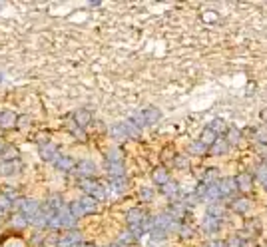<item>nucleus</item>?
I'll return each instance as SVG.
<instances>
[{
	"label": "nucleus",
	"instance_id": "f257e3e1",
	"mask_svg": "<svg viewBox=\"0 0 267 247\" xmlns=\"http://www.w3.org/2000/svg\"><path fill=\"white\" fill-rule=\"evenodd\" d=\"M16 210H18V214H20L26 221H32V219H34V215L38 214V210H40V203H38L36 199L24 198V199H18V203H16Z\"/></svg>",
	"mask_w": 267,
	"mask_h": 247
},
{
	"label": "nucleus",
	"instance_id": "f03ea898",
	"mask_svg": "<svg viewBox=\"0 0 267 247\" xmlns=\"http://www.w3.org/2000/svg\"><path fill=\"white\" fill-rule=\"evenodd\" d=\"M160 118H162V112L154 106H150V108L142 110L140 114H136V116H134V122H136L138 126H150V124L160 122Z\"/></svg>",
	"mask_w": 267,
	"mask_h": 247
},
{
	"label": "nucleus",
	"instance_id": "7ed1b4c3",
	"mask_svg": "<svg viewBox=\"0 0 267 247\" xmlns=\"http://www.w3.org/2000/svg\"><path fill=\"white\" fill-rule=\"evenodd\" d=\"M80 187L88 194V198L92 199H104L106 198V189L100 181H94V180H82Z\"/></svg>",
	"mask_w": 267,
	"mask_h": 247
},
{
	"label": "nucleus",
	"instance_id": "20e7f679",
	"mask_svg": "<svg viewBox=\"0 0 267 247\" xmlns=\"http://www.w3.org/2000/svg\"><path fill=\"white\" fill-rule=\"evenodd\" d=\"M80 241H82V233L76 230H70L62 233V237L58 239V247H76V243H80Z\"/></svg>",
	"mask_w": 267,
	"mask_h": 247
},
{
	"label": "nucleus",
	"instance_id": "39448f33",
	"mask_svg": "<svg viewBox=\"0 0 267 247\" xmlns=\"http://www.w3.org/2000/svg\"><path fill=\"white\" fill-rule=\"evenodd\" d=\"M217 189H219V196L225 198V196H232L237 192V185H235V180L234 178H221L217 183Z\"/></svg>",
	"mask_w": 267,
	"mask_h": 247
},
{
	"label": "nucleus",
	"instance_id": "423d86ee",
	"mask_svg": "<svg viewBox=\"0 0 267 247\" xmlns=\"http://www.w3.org/2000/svg\"><path fill=\"white\" fill-rule=\"evenodd\" d=\"M146 217H148V212L144 210V207H134V210H130L126 214V219H128L130 225H142Z\"/></svg>",
	"mask_w": 267,
	"mask_h": 247
},
{
	"label": "nucleus",
	"instance_id": "0eeeda50",
	"mask_svg": "<svg viewBox=\"0 0 267 247\" xmlns=\"http://www.w3.org/2000/svg\"><path fill=\"white\" fill-rule=\"evenodd\" d=\"M72 120H74V124L78 126V128H86V126L92 122V112L86 110V108L76 110V112H74V116H72Z\"/></svg>",
	"mask_w": 267,
	"mask_h": 247
},
{
	"label": "nucleus",
	"instance_id": "6e6552de",
	"mask_svg": "<svg viewBox=\"0 0 267 247\" xmlns=\"http://www.w3.org/2000/svg\"><path fill=\"white\" fill-rule=\"evenodd\" d=\"M245 231L243 233H247V237H255V235H259L261 233V219L259 217H250V219H245Z\"/></svg>",
	"mask_w": 267,
	"mask_h": 247
},
{
	"label": "nucleus",
	"instance_id": "1a4fd4ad",
	"mask_svg": "<svg viewBox=\"0 0 267 247\" xmlns=\"http://www.w3.org/2000/svg\"><path fill=\"white\" fill-rule=\"evenodd\" d=\"M234 180H235L237 189H241V192H250V189L253 187V176H251V174H247V172L237 174Z\"/></svg>",
	"mask_w": 267,
	"mask_h": 247
},
{
	"label": "nucleus",
	"instance_id": "9d476101",
	"mask_svg": "<svg viewBox=\"0 0 267 247\" xmlns=\"http://www.w3.org/2000/svg\"><path fill=\"white\" fill-rule=\"evenodd\" d=\"M16 120H18V116H16L14 112H10V110L0 112V128H2V130H12V128H16Z\"/></svg>",
	"mask_w": 267,
	"mask_h": 247
},
{
	"label": "nucleus",
	"instance_id": "9b49d317",
	"mask_svg": "<svg viewBox=\"0 0 267 247\" xmlns=\"http://www.w3.org/2000/svg\"><path fill=\"white\" fill-rule=\"evenodd\" d=\"M20 160H14V162H0V176H14L20 172Z\"/></svg>",
	"mask_w": 267,
	"mask_h": 247
},
{
	"label": "nucleus",
	"instance_id": "f8f14e48",
	"mask_svg": "<svg viewBox=\"0 0 267 247\" xmlns=\"http://www.w3.org/2000/svg\"><path fill=\"white\" fill-rule=\"evenodd\" d=\"M52 164L56 165V169H60V172H70V169L76 165V162L70 156H64V154H58Z\"/></svg>",
	"mask_w": 267,
	"mask_h": 247
},
{
	"label": "nucleus",
	"instance_id": "ddd939ff",
	"mask_svg": "<svg viewBox=\"0 0 267 247\" xmlns=\"http://www.w3.org/2000/svg\"><path fill=\"white\" fill-rule=\"evenodd\" d=\"M227 149H230L227 140L225 138H217L212 146H209V156H223V154H227Z\"/></svg>",
	"mask_w": 267,
	"mask_h": 247
},
{
	"label": "nucleus",
	"instance_id": "4468645a",
	"mask_svg": "<svg viewBox=\"0 0 267 247\" xmlns=\"http://www.w3.org/2000/svg\"><path fill=\"white\" fill-rule=\"evenodd\" d=\"M76 172H78L82 178H86V180H90L94 174H96V165H94L92 162H78L76 164Z\"/></svg>",
	"mask_w": 267,
	"mask_h": 247
},
{
	"label": "nucleus",
	"instance_id": "2eb2a0df",
	"mask_svg": "<svg viewBox=\"0 0 267 247\" xmlns=\"http://www.w3.org/2000/svg\"><path fill=\"white\" fill-rule=\"evenodd\" d=\"M40 156H42V160L54 162V160H56V156H58V149H56V146H54V144H50V142L40 144Z\"/></svg>",
	"mask_w": 267,
	"mask_h": 247
},
{
	"label": "nucleus",
	"instance_id": "dca6fc26",
	"mask_svg": "<svg viewBox=\"0 0 267 247\" xmlns=\"http://www.w3.org/2000/svg\"><path fill=\"white\" fill-rule=\"evenodd\" d=\"M151 180H154V183H158V185H164V183H167V181H169L167 167H164V165L156 167L154 172H151Z\"/></svg>",
	"mask_w": 267,
	"mask_h": 247
},
{
	"label": "nucleus",
	"instance_id": "f3484780",
	"mask_svg": "<svg viewBox=\"0 0 267 247\" xmlns=\"http://www.w3.org/2000/svg\"><path fill=\"white\" fill-rule=\"evenodd\" d=\"M68 212L72 214V217L74 219H78V217H84L86 214H88V210L84 207V203L80 201V199H76V201H72L70 205H68Z\"/></svg>",
	"mask_w": 267,
	"mask_h": 247
},
{
	"label": "nucleus",
	"instance_id": "a211bd4d",
	"mask_svg": "<svg viewBox=\"0 0 267 247\" xmlns=\"http://www.w3.org/2000/svg\"><path fill=\"white\" fill-rule=\"evenodd\" d=\"M162 194L167 196V198H171V199H178V198H180V185H178L176 181L169 180L167 183L162 185Z\"/></svg>",
	"mask_w": 267,
	"mask_h": 247
},
{
	"label": "nucleus",
	"instance_id": "6ab92c4d",
	"mask_svg": "<svg viewBox=\"0 0 267 247\" xmlns=\"http://www.w3.org/2000/svg\"><path fill=\"white\" fill-rule=\"evenodd\" d=\"M216 140H217V134H216L214 130H209V128H203V130H201V136H200V144H201V146L209 148Z\"/></svg>",
	"mask_w": 267,
	"mask_h": 247
},
{
	"label": "nucleus",
	"instance_id": "aec40b11",
	"mask_svg": "<svg viewBox=\"0 0 267 247\" xmlns=\"http://www.w3.org/2000/svg\"><path fill=\"white\" fill-rule=\"evenodd\" d=\"M250 201H247L245 198H239V199H234L232 203H230V207H232V212H235V214H245L247 210H250Z\"/></svg>",
	"mask_w": 267,
	"mask_h": 247
},
{
	"label": "nucleus",
	"instance_id": "412c9836",
	"mask_svg": "<svg viewBox=\"0 0 267 247\" xmlns=\"http://www.w3.org/2000/svg\"><path fill=\"white\" fill-rule=\"evenodd\" d=\"M18 160V148L16 146H6L0 154V162H14Z\"/></svg>",
	"mask_w": 267,
	"mask_h": 247
},
{
	"label": "nucleus",
	"instance_id": "4be33fe9",
	"mask_svg": "<svg viewBox=\"0 0 267 247\" xmlns=\"http://www.w3.org/2000/svg\"><path fill=\"white\" fill-rule=\"evenodd\" d=\"M108 174L112 178H124V165L122 162H108Z\"/></svg>",
	"mask_w": 267,
	"mask_h": 247
},
{
	"label": "nucleus",
	"instance_id": "5701e85b",
	"mask_svg": "<svg viewBox=\"0 0 267 247\" xmlns=\"http://www.w3.org/2000/svg\"><path fill=\"white\" fill-rule=\"evenodd\" d=\"M219 225H221V219H217V217L207 215V217L203 219V230H205V231H209V233L217 231V230H219Z\"/></svg>",
	"mask_w": 267,
	"mask_h": 247
},
{
	"label": "nucleus",
	"instance_id": "b1692460",
	"mask_svg": "<svg viewBox=\"0 0 267 247\" xmlns=\"http://www.w3.org/2000/svg\"><path fill=\"white\" fill-rule=\"evenodd\" d=\"M225 134H227V138H230V140H227V144H230V146H237V144H239V140H241V132H239L237 128L230 126Z\"/></svg>",
	"mask_w": 267,
	"mask_h": 247
},
{
	"label": "nucleus",
	"instance_id": "393cba45",
	"mask_svg": "<svg viewBox=\"0 0 267 247\" xmlns=\"http://www.w3.org/2000/svg\"><path fill=\"white\" fill-rule=\"evenodd\" d=\"M207 128H209V130H214L216 134H223V132H227V128H230V126L225 124V120H221V118H216V120H214L212 124H209Z\"/></svg>",
	"mask_w": 267,
	"mask_h": 247
},
{
	"label": "nucleus",
	"instance_id": "a878e982",
	"mask_svg": "<svg viewBox=\"0 0 267 247\" xmlns=\"http://www.w3.org/2000/svg\"><path fill=\"white\" fill-rule=\"evenodd\" d=\"M216 178H217V169H216V167H207L205 172H203V176H201V183L212 185Z\"/></svg>",
	"mask_w": 267,
	"mask_h": 247
},
{
	"label": "nucleus",
	"instance_id": "bb28decb",
	"mask_svg": "<svg viewBox=\"0 0 267 247\" xmlns=\"http://www.w3.org/2000/svg\"><path fill=\"white\" fill-rule=\"evenodd\" d=\"M174 158H176L174 149H171V148H166V149L162 151V162L166 164L164 167H167V165H171V164H174Z\"/></svg>",
	"mask_w": 267,
	"mask_h": 247
},
{
	"label": "nucleus",
	"instance_id": "cd10ccee",
	"mask_svg": "<svg viewBox=\"0 0 267 247\" xmlns=\"http://www.w3.org/2000/svg\"><path fill=\"white\" fill-rule=\"evenodd\" d=\"M205 196L209 198V199H219L221 196H219V189H217V185L216 183H212V185H207V192H205Z\"/></svg>",
	"mask_w": 267,
	"mask_h": 247
},
{
	"label": "nucleus",
	"instance_id": "c85d7f7f",
	"mask_svg": "<svg viewBox=\"0 0 267 247\" xmlns=\"http://www.w3.org/2000/svg\"><path fill=\"white\" fill-rule=\"evenodd\" d=\"M255 176H257V180H259V181H263V183L267 181V164H265V162L257 165V172H255Z\"/></svg>",
	"mask_w": 267,
	"mask_h": 247
},
{
	"label": "nucleus",
	"instance_id": "c756f323",
	"mask_svg": "<svg viewBox=\"0 0 267 247\" xmlns=\"http://www.w3.org/2000/svg\"><path fill=\"white\" fill-rule=\"evenodd\" d=\"M80 201L84 203V207L88 210V214H94V212H96V207H98L96 199H92V198H84V199H80Z\"/></svg>",
	"mask_w": 267,
	"mask_h": 247
},
{
	"label": "nucleus",
	"instance_id": "7c9ffc66",
	"mask_svg": "<svg viewBox=\"0 0 267 247\" xmlns=\"http://www.w3.org/2000/svg\"><path fill=\"white\" fill-rule=\"evenodd\" d=\"M112 187L116 189V192H124V189H126V180L124 178H112Z\"/></svg>",
	"mask_w": 267,
	"mask_h": 247
},
{
	"label": "nucleus",
	"instance_id": "2f4dec72",
	"mask_svg": "<svg viewBox=\"0 0 267 247\" xmlns=\"http://www.w3.org/2000/svg\"><path fill=\"white\" fill-rule=\"evenodd\" d=\"M259 144H263V146H267V130H255V136H253Z\"/></svg>",
	"mask_w": 267,
	"mask_h": 247
},
{
	"label": "nucleus",
	"instance_id": "473e14b6",
	"mask_svg": "<svg viewBox=\"0 0 267 247\" xmlns=\"http://www.w3.org/2000/svg\"><path fill=\"white\" fill-rule=\"evenodd\" d=\"M26 223H28V221H26V219H24L20 214H18V215H14V219H12V225L16 227V230H22V227H24Z\"/></svg>",
	"mask_w": 267,
	"mask_h": 247
},
{
	"label": "nucleus",
	"instance_id": "72a5a7b5",
	"mask_svg": "<svg viewBox=\"0 0 267 247\" xmlns=\"http://www.w3.org/2000/svg\"><path fill=\"white\" fill-rule=\"evenodd\" d=\"M174 165H178V167H187V165H189V162H187V158H185V156H180V154H178V156L174 158Z\"/></svg>",
	"mask_w": 267,
	"mask_h": 247
},
{
	"label": "nucleus",
	"instance_id": "f704fd0d",
	"mask_svg": "<svg viewBox=\"0 0 267 247\" xmlns=\"http://www.w3.org/2000/svg\"><path fill=\"white\" fill-rule=\"evenodd\" d=\"M106 160H108V162H122V158H120V151H116V149H112V151H108V156H106Z\"/></svg>",
	"mask_w": 267,
	"mask_h": 247
},
{
	"label": "nucleus",
	"instance_id": "c9c22d12",
	"mask_svg": "<svg viewBox=\"0 0 267 247\" xmlns=\"http://www.w3.org/2000/svg\"><path fill=\"white\" fill-rule=\"evenodd\" d=\"M140 196H142V199H144V201H150V199H151V196H154V192H151V187H142Z\"/></svg>",
	"mask_w": 267,
	"mask_h": 247
},
{
	"label": "nucleus",
	"instance_id": "e433bc0d",
	"mask_svg": "<svg viewBox=\"0 0 267 247\" xmlns=\"http://www.w3.org/2000/svg\"><path fill=\"white\" fill-rule=\"evenodd\" d=\"M120 241H122V243H134V241H136V237H134L130 231H122V235H120Z\"/></svg>",
	"mask_w": 267,
	"mask_h": 247
},
{
	"label": "nucleus",
	"instance_id": "4c0bfd02",
	"mask_svg": "<svg viewBox=\"0 0 267 247\" xmlns=\"http://www.w3.org/2000/svg\"><path fill=\"white\" fill-rule=\"evenodd\" d=\"M205 149H207V148H205V146H201L200 142H194L192 146H189V151H198V156L201 154V151H205Z\"/></svg>",
	"mask_w": 267,
	"mask_h": 247
},
{
	"label": "nucleus",
	"instance_id": "58836bf2",
	"mask_svg": "<svg viewBox=\"0 0 267 247\" xmlns=\"http://www.w3.org/2000/svg\"><path fill=\"white\" fill-rule=\"evenodd\" d=\"M201 18H203L205 22H216V20H217V14H216V12H203Z\"/></svg>",
	"mask_w": 267,
	"mask_h": 247
},
{
	"label": "nucleus",
	"instance_id": "ea45409f",
	"mask_svg": "<svg viewBox=\"0 0 267 247\" xmlns=\"http://www.w3.org/2000/svg\"><path fill=\"white\" fill-rule=\"evenodd\" d=\"M28 122H30V118H28V116H20V118L16 120V126H20V128H26V126H28Z\"/></svg>",
	"mask_w": 267,
	"mask_h": 247
},
{
	"label": "nucleus",
	"instance_id": "a19ab883",
	"mask_svg": "<svg viewBox=\"0 0 267 247\" xmlns=\"http://www.w3.org/2000/svg\"><path fill=\"white\" fill-rule=\"evenodd\" d=\"M198 201H200V198H198L196 194H192V196H187V198H185V203H187V205H196Z\"/></svg>",
	"mask_w": 267,
	"mask_h": 247
},
{
	"label": "nucleus",
	"instance_id": "79ce46f5",
	"mask_svg": "<svg viewBox=\"0 0 267 247\" xmlns=\"http://www.w3.org/2000/svg\"><path fill=\"white\" fill-rule=\"evenodd\" d=\"M255 151L261 156V158H267V146H263V144H259L257 148H255Z\"/></svg>",
	"mask_w": 267,
	"mask_h": 247
},
{
	"label": "nucleus",
	"instance_id": "37998d69",
	"mask_svg": "<svg viewBox=\"0 0 267 247\" xmlns=\"http://www.w3.org/2000/svg\"><path fill=\"white\" fill-rule=\"evenodd\" d=\"M259 120H261L265 126H267V108H263V110L259 112Z\"/></svg>",
	"mask_w": 267,
	"mask_h": 247
},
{
	"label": "nucleus",
	"instance_id": "c03bdc74",
	"mask_svg": "<svg viewBox=\"0 0 267 247\" xmlns=\"http://www.w3.org/2000/svg\"><path fill=\"white\" fill-rule=\"evenodd\" d=\"M207 247H227V245H225V241H212Z\"/></svg>",
	"mask_w": 267,
	"mask_h": 247
},
{
	"label": "nucleus",
	"instance_id": "a18cd8bd",
	"mask_svg": "<svg viewBox=\"0 0 267 247\" xmlns=\"http://www.w3.org/2000/svg\"><path fill=\"white\" fill-rule=\"evenodd\" d=\"M78 247H96V245H94V243H80Z\"/></svg>",
	"mask_w": 267,
	"mask_h": 247
},
{
	"label": "nucleus",
	"instance_id": "49530a36",
	"mask_svg": "<svg viewBox=\"0 0 267 247\" xmlns=\"http://www.w3.org/2000/svg\"><path fill=\"white\" fill-rule=\"evenodd\" d=\"M4 148H6V146H4V142L0 140V154H2V149H4Z\"/></svg>",
	"mask_w": 267,
	"mask_h": 247
},
{
	"label": "nucleus",
	"instance_id": "de8ad7c7",
	"mask_svg": "<svg viewBox=\"0 0 267 247\" xmlns=\"http://www.w3.org/2000/svg\"><path fill=\"white\" fill-rule=\"evenodd\" d=\"M2 219H4V210L0 207V221H2Z\"/></svg>",
	"mask_w": 267,
	"mask_h": 247
},
{
	"label": "nucleus",
	"instance_id": "09e8293b",
	"mask_svg": "<svg viewBox=\"0 0 267 247\" xmlns=\"http://www.w3.org/2000/svg\"><path fill=\"white\" fill-rule=\"evenodd\" d=\"M108 247H120V245H108Z\"/></svg>",
	"mask_w": 267,
	"mask_h": 247
},
{
	"label": "nucleus",
	"instance_id": "8fccbe9b",
	"mask_svg": "<svg viewBox=\"0 0 267 247\" xmlns=\"http://www.w3.org/2000/svg\"><path fill=\"white\" fill-rule=\"evenodd\" d=\"M263 185H265V192H267V181H265V183H263Z\"/></svg>",
	"mask_w": 267,
	"mask_h": 247
},
{
	"label": "nucleus",
	"instance_id": "3c124183",
	"mask_svg": "<svg viewBox=\"0 0 267 247\" xmlns=\"http://www.w3.org/2000/svg\"><path fill=\"white\" fill-rule=\"evenodd\" d=\"M0 8H2V2H0Z\"/></svg>",
	"mask_w": 267,
	"mask_h": 247
},
{
	"label": "nucleus",
	"instance_id": "603ef678",
	"mask_svg": "<svg viewBox=\"0 0 267 247\" xmlns=\"http://www.w3.org/2000/svg\"><path fill=\"white\" fill-rule=\"evenodd\" d=\"M0 80H2V76H0Z\"/></svg>",
	"mask_w": 267,
	"mask_h": 247
},
{
	"label": "nucleus",
	"instance_id": "864d4df0",
	"mask_svg": "<svg viewBox=\"0 0 267 247\" xmlns=\"http://www.w3.org/2000/svg\"><path fill=\"white\" fill-rule=\"evenodd\" d=\"M263 247H267V245H263Z\"/></svg>",
	"mask_w": 267,
	"mask_h": 247
}]
</instances>
